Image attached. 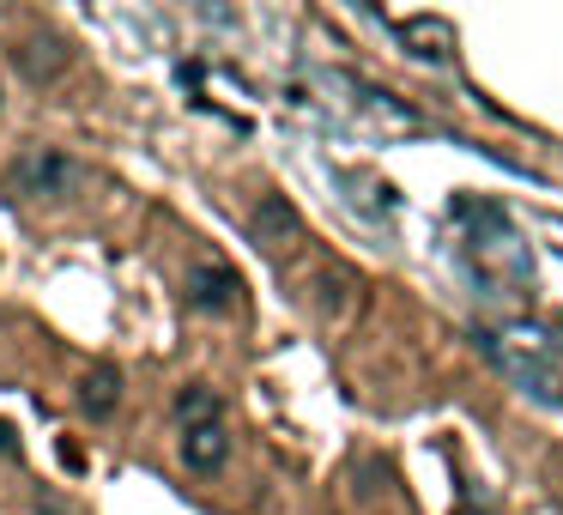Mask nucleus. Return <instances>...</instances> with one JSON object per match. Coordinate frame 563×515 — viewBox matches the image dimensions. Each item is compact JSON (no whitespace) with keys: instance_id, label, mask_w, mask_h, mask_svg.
<instances>
[{"instance_id":"obj_3","label":"nucleus","mask_w":563,"mask_h":515,"mask_svg":"<svg viewBox=\"0 0 563 515\" xmlns=\"http://www.w3.org/2000/svg\"><path fill=\"white\" fill-rule=\"evenodd\" d=\"M188 304L207 309V316H224L236 304V273L219 267V261H195L188 267Z\"/></svg>"},{"instance_id":"obj_10","label":"nucleus","mask_w":563,"mask_h":515,"mask_svg":"<svg viewBox=\"0 0 563 515\" xmlns=\"http://www.w3.org/2000/svg\"><path fill=\"white\" fill-rule=\"evenodd\" d=\"M352 103H357V110H369L376 122H388V128H418V116L406 110V103H394L388 91H376V86H357Z\"/></svg>"},{"instance_id":"obj_5","label":"nucleus","mask_w":563,"mask_h":515,"mask_svg":"<svg viewBox=\"0 0 563 515\" xmlns=\"http://www.w3.org/2000/svg\"><path fill=\"white\" fill-rule=\"evenodd\" d=\"M115 401H122V370H115V364H91L86 376H79V413H86V418H110Z\"/></svg>"},{"instance_id":"obj_7","label":"nucleus","mask_w":563,"mask_h":515,"mask_svg":"<svg viewBox=\"0 0 563 515\" xmlns=\"http://www.w3.org/2000/svg\"><path fill=\"white\" fill-rule=\"evenodd\" d=\"M224 461H231V437H224V425L183 430V467L188 473H219Z\"/></svg>"},{"instance_id":"obj_9","label":"nucleus","mask_w":563,"mask_h":515,"mask_svg":"<svg viewBox=\"0 0 563 515\" xmlns=\"http://www.w3.org/2000/svg\"><path fill=\"white\" fill-rule=\"evenodd\" d=\"M400 37H406V50H412L418 62H442V55L454 50V31L442 25V19H406Z\"/></svg>"},{"instance_id":"obj_12","label":"nucleus","mask_w":563,"mask_h":515,"mask_svg":"<svg viewBox=\"0 0 563 515\" xmlns=\"http://www.w3.org/2000/svg\"><path fill=\"white\" fill-rule=\"evenodd\" d=\"M0 103H7V98H0Z\"/></svg>"},{"instance_id":"obj_8","label":"nucleus","mask_w":563,"mask_h":515,"mask_svg":"<svg viewBox=\"0 0 563 515\" xmlns=\"http://www.w3.org/2000/svg\"><path fill=\"white\" fill-rule=\"evenodd\" d=\"M309 297H316L321 316H345L352 297H357V273H345L340 261H328V267L316 273V285H309Z\"/></svg>"},{"instance_id":"obj_2","label":"nucleus","mask_w":563,"mask_h":515,"mask_svg":"<svg viewBox=\"0 0 563 515\" xmlns=\"http://www.w3.org/2000/svg\"><path fill=\"white\" fill-rule=\"evenodd\" d=\"M249 237H255L267 255H291L303 243V212L291 207V195H261L249 212Z\"/></svg>"},{"instance_id":"obj_6","label":"nucleus","mask_w":563,"mask_h":515,"mask_svg":"<svg viewBox=\"0 0 563 515\" xmlns=\"http://www.w3.org/2000/svg\"><path fill=\"white\" fill-rule=\"evenodd\" d=\"M170 413H176L183 430H207V425L224 418V401H219V388H207V382H188V388H176Z\"/></svg>"},{"instance_id":"obj_1","label":"nucleus","mask_w":563,"mask_h":515,"mask_svg":"<svg viewBox=\"0 0 563 515\" xmlns=\"http://www.w3.org/2000/svg\"><path fill=\"white\" fill-rule=\"evenodd\" d=\"M13 183L25 188L31 200H62V195H74V183H79V164L67 158L62 146H31L25 158L13 164Z\"/></svg>"},{"instance_id":"obj_11","label":"nucleus","mask_w":563,"mask_h":515,"mask_svg":"<svg viewBox=\"0 0 563 515\" xmlns=\"http://www.w3.org/2000/svg\"><path fill=\"white\" fill-rule=\"evenodd\" d=\"M0 454H19V430L7 425V418H0Z\"/></svg>"},{"instance_id":"obj_4","label":"nucleus","mask_w":563,"mask_h":515,"mask_svg":"<svg viewBox=\"0 0 563 515\" xmlns=\"http://www.w3.org/2000/svg\"><path fill=\"white\" fill-rule=\"evenodd\" d=\"M13 62H19V74H25V79L49 86V79L67 74V43L62 37H31V43H19V50H13Z\"/></svg>"}]
</instances>
